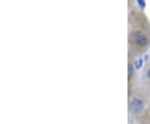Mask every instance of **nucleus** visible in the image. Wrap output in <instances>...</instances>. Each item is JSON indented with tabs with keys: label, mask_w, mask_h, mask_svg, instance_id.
<instances>
[{
	"label": "nucleus",
	"mask_w": 150,
	"mask_h": 124,
	"mask_svg": "<svg viewBox=\"0 0 150 124\" xmlns=\"http://www.w3.org/2000/svg\"><path fill=\"white\" fill-rule=\"evenodd\" d=\"M148 77L150 78V68H149V70H148Z\"/></svg>",
	"instance_id": "nucleus-6"
},
{
	"label": "nucleus",
	"mask_w": 150,
	"mask_h": 124,
	"mask_svg": "<svg viewBox=\"0 0 150 124\" xmlns=\"http://www.w3.org/2000/svg\"><path fill=\"white\" fill-rule=\"evenodd\" d=\"M129 110L134 115H138V114L141 113V112L144 110V103L139 99L135 98L130 103Z\"/></svg>",
	"instance_id": "nucleus-2"
},
{
	"label": "nucleus",
	"mask_w": 150,
	"mask_h": 124,
	"mask_svg": "<svg viewBox=\"0 0 150 124\" xmlns=\"http://www.w3.org/2000/svg\"><path fill=\"white\" fill-rule=\"evenodd\" d=\"M129 41L133 46L145 48L149 43V38L142 31H134L129 34Z\"/></svg>",
	"instance_id": "nucleus-1"
},
{
	"label": "nucleus",
	"mask_w": 150,
	"mask_h": 124,
	"mask_svg": "<svg viewBox=\"0 0 150 124\" xmlns=\"http://www.w3.org/2000/svg\"><path fill=\"white\" fill-rule=\"evenodd\" d=\"M128 73H129V80H130L134 74V67L131 63H129V67H128Z\"/></svg>",
	"instance_id": "nucleus-3"
},
{
	"label": "nucleus",
	"mask_w": 150,
	"mask_h": 124,
	"mask_svg": "<svg viewBox=\"0 0 150 124\" xmlns=\"http://www.w3.org/2000/svg\"><path fill=\"white\" fill-rule=\"evenodd\" d=\"M143 63H144V59H143V58L138 59L135 62V68H136L137 69H139L140 68L143 66Z\"/></svg>",
	"instance_id": "nucleus-4"
},
{
	"label": "nucleus",
	"mask_w": 150,
	"mask_h": 124,
	"mask_svg": "<svg viewBox=\"0 0 150 124\" xmlns=\"http://www.w3.org/2000/svg\"><path fill=\"white\" fill-rule=\"evenodd\" d=\"M137 1V4H139V8L141 9H144L145 7H146V2L145 0H136Z\"/></svg>",
	"instance_id": "nucleus-5"
}]
</instances>
